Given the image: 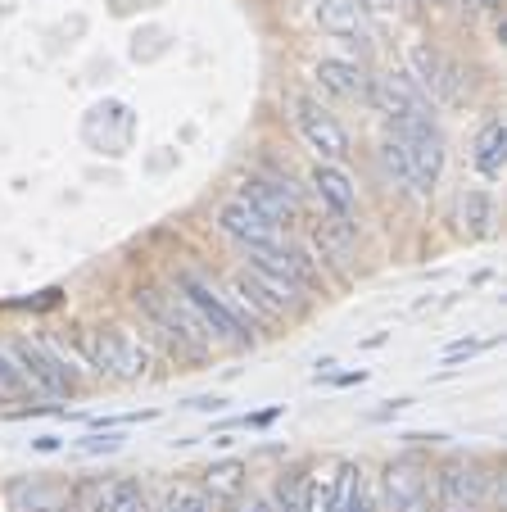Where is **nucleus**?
<instances>
[{"mask_svg": "<svg viewBox=\"0 0 507 512\" xmlns=\"http://www.w3.org/2000/svg\"><path fill=\"white\" fill-rule=\"evenodd\" d=\"M503 159H507V123H503V118H489V123L480 127V136H476V168H480V177L498 182V177H503Z\"/></svg>", "mask_w": 507, "mask_h": 512, "instance_id": "18", "label": "nucleus"}, {"mask_svg": "<svg viewBox=\"0 0 507 512\" xmlns=\"http://www.w3.org/2000/svg\"><path fill=\"white\" fill-rule=\"evenodd\" d=\"M82 512H145V494L132 476H118L91 490V503Z\"/></svg>", "mask_w": 507, "mask_h": 512, "instance_id": "16", "label": "nucleus"}, {"mask_svg": "<svg viewBox=\"0 0 507 512\" xmlns=\"http://www.w3.org/2000/svg\"><path fill=\"white\" fill-rule=\"evenodd\" d=\"M471 213V232H489V223H494V204L485 200V195H462V218Z\"/></svg>", "mask_w": 507, "mask_h": 512, "instance_id": "26", "label": "nucleus"}, {"mask_svg": "<svg viewBox=\"0 0 507 512\" xmlns=\"http://www.w3.org/2000/svg\"><path fill=\"white\" fill-rule=\"evenodd\" d=\"M390 512H435L431 490H426V494H417V499H408V503H399V508H390Z\"/></svg>", "mask_w": 507, "mask_h": 512, "instance_id": "30", "label": "nucleus"}, {"mask_svg": "<svg viewBox=\"0 0 507 512\" xmlns=\"http://www.w3.org/2000/svg\"><path fill=\"white\" fill-rule=\"evenodd\" d=\"M204 494H209L213 503H231V499H240V494H245V467H240V463H218V467H209Z\"/></svg>", "mask_w": 507, "mask_h": 512, "instance_id": "21", "label": "nucleus"}, {"mask_svg": "<svg viewBox=\"0 0 507 512\" xmlns=\"http://www.w3.org/2000/svg\"><path fill=\"white\" fill-rule=\"evenodd\" d=\"M19 390H23V377H19V368H14V363H10V354L0 349V395L10 399V395H19Z\"/></svg>", "mask_w": 507, "mask_h": 512, "instance_id": "28", "label": "nucleus"}, {"mask_svg": "<svg viewBox=\"0 0 507 512\" xmlns=\"http://www.w3.org/2000/svg\"><path fill=\"white\" fill-rule=\"evenodd\" d=\"M177 290H182L186 304H191V309L204 318V327L213 331V340H227V345H249V340H254L245 322L231 313L227 295H218V290H213V281H204L195 268L177 272Z\"/></svg>", "mask_w": 507, "mask_h": 512, "instance_id": "4", "label": "nucleus"}, {"mask_svg": "<svg viewBox=\"0 0 507 512\" xmlns=\"http://www.w3.org/2000/svg\"><path fill=\"white\" fill-rule=\"evenodd\" d=\"M367 96H372V105L381 109L390 123L412 118V114H431V100L421 96L417 82H412L408 73H381V78L367 87Z\"/></svg>", "mask_w": 507, "mask_h": 512, "instance_id": "10", "label": "nucleus"}, {"mask_svg": "<svg viewBox=\"0 0 507 512\" xmlns=\"http://www.w3.org/2000/svg\"><path fill=\"white\" fill-rule=\"evenodd\" d=\"M417 494H426V467L417 458H399V463L385 467V503H381L385 512L417 499Z\"/></svg>", "mask_w": 507, "mask_h": 512, "instance_id": "15", "label": "nucleus"}, {"mask_svg": "<svg viewBox=\"0 0 507 512\" xmlns=\"http://www.w3.org/2000/svg\"><path fill=\"white\" fill-rule=\"evenodd\" d=\"M317 23H322V32H331V37H349V41L372 37L363 0H317Z\"/></svg>", "mask_w": 507, "mask_h": 512, "instance_id": "13", "label": "nucleus"}, {"mask_svg": "<svg viewBox=\"0 0 507 512\" xmlns=\"http://www.w3.org/2000/svg\"><path fill=\"white\" fill-rule=\"evenodd\" d=\"M249 254V263L254 268H263V272H272V277H281V281H290L295 290H313L317 286V272H313V263L304 259V254H295L290 245H281V241H272V245H259V250H245Z\"/></svg>", "mask_w": 507, "mask_h": 512, "instance_id": "11", "label": "nucleus"}, {"mask_svg": "<svg viewBox=\"0 0 507 512\" xmlns=\"http://www.w3.org/2000/svg\"><path fill=\"white\" fill-rule=\"evenodd\" d=\"M349 236H354V227L335 223V218L317 227V245H322V254H331L335 268H345V263H349Z\"/></svg>", "mask_w": 507, "mask_h": 512, "instance_id": "24", "label": "nucleus"}, {"mask_svg": "<svg viewBox=\"0 0 507 512\" xmlns=\"http://www.w3.org/2000/svg\"><path fill=\"white\" fill-rule=\"evenodd\" d=\"M317 82H322V91H331V96H345V100H358L367 96V73L358 64H349V59H322L317 64Z\"/></svg>", "mask_w": 507, "mask_h": 512, "instance_id": "17", "label": "nucleus"}, {"mask_svg": "<svg viewBox=\"0 0 507 512\" xmlns=\"http://www.w3.org/2000/svg\"><path fill=\"white\" fill-rule=\"evenodd\" d=\"M381 173L390 177V186H399V191H412L408 155H403V145L394 141V136H385V141H381Z\"/></svg>", "mask_w": 507, "mask_h": 512, "instance_id": "23", "label": "nucleus"}, {"mask_svg": "<svg viewBox=\"0 0 507 512\" xmlns=\"http://www.w3.org/2000/svg\"><path fill=\"white\" fill-rule=\"evenodd\" d=\"M218 232L227 236V241H236L240 250H259V245L281 241V227H272L268 218H263L259 209H249L240 195L218 209Z\"/></svg>", "mask_w": 507, "mask_h": 512, "instance_id": "9", "label": "nucleus"}, {"mask_svg": "<svg viewBox=\"0 0 507 512\" xmlns=\"http://www.w3.org/2000/svg\"><path fill=\"white\" fill-rule=\"evenodd\" d=\"M245 281H249V286H254V290H259V300L268 304L272 313H295L299 304H304V290H295V286H290V281H281V277H272V272L254 268V263H249Z\"/></svg>", "mask_w": 507, "mask_h": 512, "instance_id": "19", "label": "nucleus"}, {"mask_svg": "<svg viewBox=\"0 0 507 512\" xmlns=\"http://www.w3.org/2000/svg\"><path fill=\"white\" fill-rule=\"evenodd\" d=\"M435 512H480L485 508V476L467 463H449L435 481Z\"/></svg>", "mask_w": 507, "mask_h": 512, "instance_id": "8", "label": "nucleus"}, {"mask_svg": "<svg viewBox=\"0 0 507 512\" xmlns=\"http://www.w3.org/2000/svg\"><path fill=\"white\" fill-rule=\"evenodd\" d=\"M304 499H308V472L304 467H286L277 481V503H272V512H304Z\"/></svg>", "mask_w": 507, "mask_h": 512, "instance_id": "22", "label": "nucleus"}, {"mask_svg": "<svg viewBox=\"0 0 507 512\" xmlns=\"http://www.w3.org/2000/svg\"><path fill=\"white\" fill-rule=\"evenodd\" d=\"M159 512H213V499L195 485H177V490L163 494V508Z\"/></svg>", "mask_w": 507, "mask_h": 512, "instance_id": "25", "label": "nucleus"}, {"mask_svg": "<svg viewBox=\"0 0 507 512\" xmlns=\"http://www.w3.org/2000/svg\"><path fill=\"white\" fill-rule=\"evenodd\" d=\"M313 191H317V200L326 204V213H331L335 223L354 227L358 191H354V182H349V177L340 173V168H335V164H317V173H313Z\"/></svg>", "mask_w": 507, "mask_h": 512, "instance_id": "12", "label": "nucleus"}, {"mask_svg": "<svg viewBox=\"0 0 507 512\" xmlns=\"http://www.w3.org/2000/svg\"><path fill=\"white\" fill-rule=\"evenodd\" d=\"M240 200H245L249 209H259L272 227H286L299 218V191L290 186V177L254 173L245 186H240Z\"/></svg>", "mask_w": 507, "mask_h": 512, "instance_id": "5", "label": "nucleus"}, {"mask_svg": "<svg viewBox=\"0 0 507 512\" xmlns=\"http://www.w3.org/2000/svg\"><path fill=\"white\" fill-rule=\"evenodd\" d=\"M195 408H200V413H218L222 399H195Z\"/></svg>", "mask_w": 507, "mask_h": 512, "instance_id": "32", "label": "nucleus"}, {"mask_svg": "<svg viewBox=\"0 0 507 512\" xmlns=\"http://www.w3.org/2000/svg\"><path fill=\"white\" fill-rule=\"evenodd\" d=\"M345 512H376V494H372V485L363 481V472H354V485H349Z\"/></svg>", "mask_w": 507, "mask_h": 512, "instance_id": "27", "label": "nucleus"}, {"mask_svg": "<svg viewBox=\"0 0 507 512\" xmlns=\"http://www.w3.org/2000/svg\"><path fill=\"white\" fill-rule=\"evenodd\" d=\"M10 512H68V503L59 499V490H50L46 481H14Z\"/></svg>", "mask_w": 507, "mask_h": 512, "instance_id": "20", "label": "nucleus"}, {"mask_svg": "<svg viewBox=\"0 0 507 512\" xmlns=\"http://www.w3.org/2000/svg\"><path fill=\"white\" fill-rule=\"evenodd\" d=\"M354 463H340L335 476H308V499H304V512H345V499H349V485H354Z\"/></svg>", "mask_w": 507, "mask_h": 512, "instance_id": "14", "label": "nucleus"}, {"mask_svg": "<svg viewBox=\"0 0 507 512\" xmlns=\"http://www.w3.org/2000/svg\"><path fill=\"white\" fill-rule=\"evenodd\" d=\"M467 5H471V10H494L498 0H467Z\"/></svg>", "mask_w": 507, "mask_h": 512, "instance_id": "34", "label": "nucleus"}, {"mask_svg": "<svg viewBox=\"0 0 507 512\" xmlns=\"http://www.w3.org/2000/svg\"><path fill=\"white\" fill-rule=\"evenodd\" d=\"M295 118H299V132H304V141L313 145L322 159H331V164H340V159L349 155V132L340 123H335L331 114H326L317 100L308 96H295Z\"/></svg>", "mask_w": 507, "mask_h": 512, "instance_id": "6", "label": "nucleus"}, {"mask_svg": "<svg viewBox=\"0 0 507 512\" xmlns=\"http://www.w3.org/2000/svg\"><path fill=\"white\" fill-rule=\"evenodd\" d=\"M14 368H19V377L28 381L32 390H41V395H68L73 390V372L59 363V358H50L41 345H32V340H19V345L10 349Z\"/></svg>", "mask_w": 507, "mask_h": 512, "instance_id": "7", "label": "nucleus"}, {"mask_svg": "<svg viewBox=\"0 0 507 512\" xmlns=\"http://www.w3.org/2000/svg\"><path fill=\"white\" fill-rule=\"evenodd\" d=\"M363 5H367V10H390L394 0H363Z\"/></svg>", "mask_w": 507, "mask_h": 512, "instance_id": "33", "label": "nucleus"}, {"mask_svg": "<svg viewBox=\"0 0 507 512\" xmlns=\"http://www.w3.org/2000/svg\"><path fill=\"white\" fill-rule=\"evenodd\" d=\"M136 304H141L145 313H150L154 322H159L168 336L177 340V345L186 349V354H204V349L213 345V331L204 327V318L186 304L182 290H173V295H159V290H136Z\"/></svg>", "mask_w": 507, "mask_h": 512, "instance_id": "3", "label": "nucleus"}, {"mask_svg": "<svg viewBox=\"0 0 507 512\" xmlns=\"http://www.w3.org/2000/svg\"><path fill=\"white\" fill-rule=\"evenodd\" d=\"M118 445H123V440H114V435H105V440H87V445H82V454H100V449H105V454H114Z\"/></svg>", "mask_w": 507, "mask_h": 512, "instance_id": "31", "label": "nucleus"}, {"mask_svg": "<svg viewBox=\"0 0 507 512\" xmlns=\"http://www.w3.org/2000/svg\"><path fill=\"white\" fill-rule=\"evenodd\" d=\"M82 354H87V363L96 372L118 377V381L141 377L145 363H150L145 345L136 336H127L123 327H91V331H82Z\"/></svg>", "mask_w": 507, "mask_h": 512, "instance_id": "2", "label": "nucleus"}, {"mask_svg": "<svg viewBox=\"0 0 507 512\" xmlns=\"http://www.w3.org/2000/svg\"><path fill=\"white\" fill-rule=\"evenodd\" d=\"M231 512H272V503L263 494H240V499H231Z\"/></svg>", "mask_w": 507, "mask_h": 512, "instance_id": "29", "label": "nucleus"}, {"mask_svg": "<svg viewBox=\"0 0 507 512\" xmlns=\"http://www.w3.org/2000/svg\"><path fill=\"white\" fill-rule=\"evenodd\" d=\"M390 136L403 145L408 155V173H412V191H431L444 173V132L435 127L431 114H412L390 123Z\"/></svg>", "mask_w": 507, "mask_h": 512, "instance_id": "1", "label": "nucleus"}]
</instances>
